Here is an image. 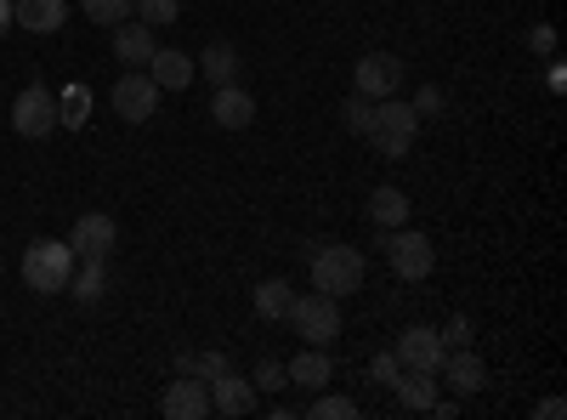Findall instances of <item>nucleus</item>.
<instances>
[{
  "label": "nucleus",
  "instance_id": "nucleus-25",
  "mask_svg": "<svg viewBox=\"0 0 567 420\" xmlns=\"http://www.w3.org/2000/svg\"><path fill=\"white\" fill-rule=\"evenodd\" d=\"M131 18L148 23V29H165L182 18V0H131Z\"/></svg>",
  "mask_w": 567,
  "mask_h": 420
},
{
  "label": "nucleus",
  "instance_id": "nucleus-1",
  "mask_svg": "<svg viewBox=\"0 0 567 420\" xmlns=\"http://www.w3.org/2000/svg\"><path fill=\"white\" fill-rule=\"evenodd\" d=\"M74 245L69 239H34L23 250V285L34 296H63L69 290V278H74Z\"/></svg>",
  "mask_w": 567,
  "mask_h": 420
},
{
  "label": "nucleus",
  "instance_id": "nucleus-19",
  "mask_svg": "<svg viewBox=\"0 0 567 420\" xmlns=\"http://www.w3.org/2000/svg\"><path fill=\"white\" fill-rule=\"evenodd\" d=\"M154 45H159L154 29H148V23H136V18H125V23L114 29V58H120L125 69H142V63L154 58Z\"/></svg>",
  "mask_w": 567,
  "mask_h": 420
},
{
  "label": "nucleus",
  "instance_id": "nucleus-39",
  "mask_svg": "<svg viewBox=\"0 0 567 420\" xmlns=\"http://www.w3.org/2000/svg\"><path fill=\"white\" fill-rule=\"evenodd\" d=\"M18 23H12V0H0V40H7Z\"/></svg>",
  "mask_w": 567,
  "mask_h": 420
},
{
  "label": "nucleus",
  "instance_id": "nucleus-21",
  "mask_svg": "<svg viewBox=\"0 0 567 420\" xmlns=\"http://www.w3.org/2000/svg\"><path fill=\"white\" fill-rule=\"evenodd\" d=\"M74 267H80V273L69 278V296H80L85 307H91V301H103V290H109V262H97V256H80Z\"/></svg>",
  "mask_w": 567,
  "mask_h": 420
},
{
  "label": "nucleus",
  "instance_id": "nucleus-36",
  "mask_svg": "<svg viewBox=\"0 0 567 420\" xmlns=\"http://www.w3.org/2000/svg\"><path fill=\"white\" fill-rule=\"evenodd\" d=\"M561 414H567L561 398H539V403H534V420H561Z\"/></svg>",
  "mask_w": 567,
  "mask_h": 420
},
{
  "label": "nucleus",
  "instance_id": "nucleus-31",
  "mask_svg": "<svg viewBox=\"0 0 567 420\" xmlns=\"http://www.w3.org/2000/svg\"><path fill=\"white\" fill-rule=\"evenodd\" d=\"M437 341H443V352H449V347H471V318H465V313H454V318L443 324V330H437Z\"/></svg>",
  "mask_w": 567,
  "mask_h": 420
},
{
  "label": "nucleus",
  "instance_id": "nucleus-26",
  "mask_svg": "<svg viewBox=\"0 0 567 420\" xmlns=\"http://www.w3.org/2000/svg\"><path fill=\"white\" fill-rule=\"evenodd\" d=\"M85 120H91V91L85 85H69L63 98H58V125H74L80 131Z\"/></svg>",
  "mask_w": 567,
  "mask_h": 420
},
{
  "label": "nucleus",
  "instance_id": "nucleus-12",
  "mask_svg": "<svg viewBox=\"0 0 567 420\" xmlns=\"http://www.w3.org/2000/svg\"><path fill=\"white\" fill-rule=\"evenodd\" d=\"M256 381H245L239 369H221V376L210 381V414H227V420H239V414H250L256 409Z\"/></svg>",
  "mask_w": 567,
  "mask_h": 420
},
{
  "label": "nucleus",
  "instance_id": "nucleus-16",
  "mask_svg": "<svg viewBox=\"0 0 567 420\" xmlns=\"http://www.w3.org/2000/svg\"><path fill=\"white\" fill-rule=\"evenodd\" d=\"M194 58L187 52H176V45H154V58H148V80L159 85V91H187L194 85Z\"/></svg>",
  "mask_w": 567,
  "mask_h": 420
},
{
  "label": "nucleus",
  "instance_id": "nucleus-6",
  "mask_svg": "<svg viewBox=\"0 0 567 420\" xmlns=\"http://www.w3.org/2000/svg\"><path fill=\"white\" fill-rule=\"evenodd\" d=\"M12 131L29 136V143H40V136H52L58 131V91H45L40 80L23 85L18 98H12Z\"/></svg>",
  "mask_w": 567,
  "mask_h": 420
},
{
  "label": "nucleus",
  "instance_id": "nucleus-35",
  "mask_svg": "<svg viewBox=\"0 0 567 420\" xmlns=\"http://www.w3.org/2000/svg\"><path fill=\"white\" fill-rule=\"evenodd\" d=\"M550 69H545V85H550V98H561L567 91V69H561V58H545Z\"/></svg>",
  "mask_w": 567,
  "mask_h": 420
},
{
  "label": "nucleus",
  "instance_id": "nucleus-38",
  "mask_svg": "<svg viewBox=\"0 0 567 420\" xmlns=\"http://www.w3.org/2000/svg\"><path fill=\"white\" fill-rule=\"evenodd\" d=\"M171 369H176V376H194V352H187V347H182V352L171 358Z\"/></svg>",
  "mask_w": 567,
  "mask_h": 420
},
{
  "label": "nucleus",
  "instance_id": "nucleus-30",
  "mask_svg": "<svg viewBox=\"0 0 567 420\" xmlns=\"http://www.w3.org/2000/svg\"><path fill=\"white\" fill-rule=\"evenodd\" d=\"M221 369H233V358H227L221 347H210V352H194V376H199L205 387H210V381L221 376Z\"/></svg>",
  "mask_w": 567,
  "mask_h": 420
},
{
  "label": "nucleus",
  "instance_id": "nucleus-14",
  "mask_svg": "<svg viewBox=\"0 0 567 420\" xmlns=\"http://www.w3.org/2000/svg\"><path fill=\"white\" fill-rule=\"evenodd\" d=\"M392 392H398V409H409V414H425V409L437 403L443 381H437V369H398Z\"/></svg>",
  "mask_w": 567,
  "mask_h": 420
},
{
  "label": "nucleus",
  "instance_id": "nucleus-8",
  "mask_svg": "<svg viewBox=\"0 0 567 420\" xmlns=\"http://www.w3.org/2000/svg\"><path fill=\"white\" fill-rule=\"evenodd\" d=\"M154 109H159V85L142 74V69H125V74L114 80V114H120L125 125H148Z\"/></svg>",
  "mask_w": 567,
  "mask_h": 420
},
{
  "label": "nucleus",
  "instance_id": "nucleus-33",
  "mask_svg": "<svg viewBox=\"0 0 567 420\" xmlns=\"http://www.w3.org/2000/svg\"><path fill=\"white\" fill-rule=\"evenodd\" d=\"M528 52H539V58H556V29H550V23L528 29Z\"/></svg>",
  "mask_w": 567,
  "mask_h": 420
},
{
  "label": "nucleus",
  "instance_id": "nucleus-28",
  "mask_svg": "<svg viewBox=\"0 0 567 420\" xmlns=\"http://www.w3.org/2000/svg\"><path fill=\"white\" fill-rule=\"evenodd\" d=\"M409 109H414V120H443V114H449L443 85H420L414 98H409Z\"/></svg>",
  "mask_w": 567,
  "mask_h": 420
},
{
  "label": "nucleus",
  "instance_id": "nucleus-34",
  "mask_svg": "<svg viewBox=\"0 0 567 420\" xmlns=\"http://www.w3.org/2000/svg\"><path fill=\"white\" fill-rule=\"evenodd\" d=\"M398 369H403V363H398V352H381V358L369 363V376L381 381V387H392V381H398Z\"/></svg>",
  "mask_w": 567,
  "mask_h": 420
},
{
  "label": "nucleus",
  "instance_id": "nucleus-2",
  "mask_svg": "<svg viewBox=\"0 0 567 420\" xmlns=\"http://www.w3.org/2000/svg\"><path fill=\"white\" fill-rule=\"evenodd\" d=\"M363 273H369V262H363L358 245H318L312 250V290L336 296V301L363 290Z\"/></svg>",
  "mask_w": 567,
  "mask_h": 420
},
{
  "label": "nucleus",
  "instance_id": "nucleus-17",
  "mask_svg": "<svg viewBox=\"0 0 567 420\" xmlns=\"http://www.w3.org/2000/svg\"><path fill=\"white\" fill-rule=\"evenodd\" d=\"M284 376H290V387H301V392H323L329 376H336V363H329V347H301L290 363H284Z\"/></svg>",
  "mask_w": 567,
  "mask_h": 420
},
{
  "label": "nucleus",
  "instance_id": "nucleus-32",
  "mask_svg": "<svg viewBox=\"0 0 567 420\" xmlns=\"http://www.w3.org/2000/svg\"><path fill=\"white\" fill-rule=\"evenodd\" d=\"M284 387H290L284 363H261V369H256V392H284Z\"/></svg>",
  "mask_w": 567,
  "mask_h": 420
},
{
  "label": "nucleus",
  "instance_id": "nucleus-29",
  "mask_svg": "<svg viewBox=\"0 0 567 420\" xmlns=\"http://www.w3.org/2000/svg\"><path fill=\"white\" fill-rule=\"evenodd\" d=\"M369 120H374V103H369V98H358V91H352V98L341 103V125H347L352 136H363V131H369Z\"/></svg>",
  "mask_w": 567,
  "mask_h": 420
},
{
  "label": "nucleus",
  "instance_id": "nucleus-22",
  "mask_svg": "<svg viewBox=\"0 0 567 420\" xmlns=\"http://www.w3.org/2000/svg\"><path fill=\"white\" fill-rule=\"evenodd\" d=\"M369 222L374 227H403L409 222V194L392 188V182H386V188H374L369 194Z\"/></svg>",
  "mask_w": 567,
  "mask_h": 420
},
{
  "label": "nucleus",
  "instance_id": "nucleus-4",
  "mask_svg": "<svg viewBox=\"0 0 567 420\" xmlns=\"http://www.w3.org/2000/svg\"><path fill=\"white\" fill-rule=\"evenodd\" d=\"M381 250H386L392 273L409 278V285L432 278V267H437V245L425 239V233H414V227H381Z\"/></svg>",
  "mask_w": 567,
  "mask_h": 420
},
{
  "label": "nucleus",
  "instance_id": "nucleus-7",
  "mask_svg": "<svg viewBox=\"0 0 567 420\" xmlns=\"http://www.w3.org/2000/svg\"><path fill=\"white\" fill-rule=\"evenodd\" d=\"M403 58L398 52H363L358 69H352V91L369 103H381V98H398V85H403Z\"/></svg>",
  "mask_w": 567,
  "mask_h": 420
},
{
  "label": "nucleus",
  "instance_id": "nucleus-13",
  "mask_svg": "<svg viewBox=\"0 0 567 420\" xmlns=\"http://www.w3.org/2000/svg\"><path fill=\"white\" fill-rule=\"evenodd\" d=\"M210 120L221 131H245L256 120V98L239 85V80H227V85H210Z\"/></svg>",
  "mask_w": 567,
  "mask_h": 420
},
{
  "label": "nucleus",
  "instance_id": "nucleus-10",
  "mask_svg": "<svg viewBox=\"0 0 567 420\" xmlns=\"http://www.w3.org/2000/svg\"><path fill=\"white\" fill-rule=\"evenodd\" d=\"M437 369H443V387H449L454 398H477V392L488 387V363L471 352V347H449Z\"/></svg>",
  "mask_w": 567,
  "mask_h": 420
},
{
  "label": "nucleus",
  "instance_id": "nucleus-27",
  "mask_svg": "<svg viewBox=\"0 0 567 420\" xmlns=\"http://www.w3.org/2000/svg\"><path fill=\"white\" fill-rule=\"evenodd\" d=\"M80 12L97 23V29H120L131 18V0H80Z\"/></svg>",
  "mask_w": 567,
  "mask_h": 420
},
{
  "label": "nucleus",
  "instance_id": "nucleus-11",
  "mask_svg": "<svg viewBox=\"0 0 567 420\" xmlns=\"http://www.w3.org/2000/svg\"><path fill=\"white\" fill-rule=\"evenodd\" d=\"M159 409H165L171 420H210V387H205L199 376H176V381L165 387Z\"/></svg>",
  "mask_w": 567,
  "mask_h": 420
},
{
  "label": "nucleus",
  "instance_id": "nucleus-23",
  "mask_svg": "<svg viewBox=\"0 0 567 420\" xmlns=\"http://www.w3.org/2000/svg\"><path fill=\"white\" fill-rule=\"evenodd\" d=\"M290 307H296V285H290V278H261V285H256V313L261 318H290Z\"/></svg>",
  "mask_w": 567,
  "mask_h": 420
},
{
  "label": "nucleus",
  "instance_id": "nucleus-3",
  "mask_svg": "<svg viewBox=\"0 0 567 420\" xmlns=\"http://www.w3.org/2000/svg\"><path fill=\"white\" fill-rule=\"evenodd\" d=\"M363 136H369V148L381 154V160H403L414 148V136H420V120H414V109L403 98H381Z\"/></svg>",
  "mask_w": 567,
  "mask_h": 420
},
{
  "label": "nucleus",
  "instance_id": "nucleus-37",
  "mask_svg": "<svg viewBox=\"0 0 567 420\" xmlns=\"http://www.w3.org/2000/svg\"><path fill=\"white\" fill-rule=\"evenodd\" d=\"M425 414H437V420H454V414H460V398H443V392H437V403L425 409Z\"/></svg>",
  "mask_w": 567,
  "mask_h": 420
},
{
  "label": "nucleus",
  "instance_id": "nucleus-18",
  "mask_svg": "<svg viewBox=\"0 0 567 420\" xmlns=\"http://www.w3.org/2000/svg\"><path fill=\"white\" fill-rule=\"evenodd\" d=\"M12 23L29 34H58L69 23V0H12Z\"/></svg>",
  "mask_w": 567,
  "mask_h": 420
},
{
  "label": "nucleus",
  "instance_id": "nucleus-5",
  "mask_svg": "<svg viewBox=\"0 0 567 420\" xmlns=\"http://www.w3.org/2000/svg\"><path fill=\"white\" fill-rule=\"evenodd\" d=\"M290 324H296V336H301V347H329L341 336V301L336 296H296V307H290Z\"/></svg>",
  "mask_w": 567,
  "mask_h": 420
},
{
  "label": "nucleus",
  "instance_id": "nucleus-9",
  "mask_svg": "<svg viewBox=\"0 0 567 420\" xmlns=\"http://www.w3.org/2000/svg\"><path fill=\"white\" fill-rule=\"evenodd\" d=\"M69 245H74V256H97V262H109L114 245H120V222H114L109 211H85V216L74 222V233H69Z\"/></svg>",
  "mask_w": 567,
  "mask_h": 420
},
{
  "label": "nucleus",
  "instance_id": "nucleus-24",
  "mask_svg": "<svg viewBox=\"0 0 567 420\" xmlns=\"http://www.w3.org/2000/svg\"><path fill=\"white\" fill-rule=\"evenodd\" d=\"M301 414L307 420H358V403L341 398V392H318L312 403H301Z\"/></svg>",
  "mask_w": 567,
  "mask_h": 420
},
{
  "label": "nucleus",
  "instance_id": "nucleus-20",
  "mask_svg": "<svg viewBox=\"0 0 567 420\" xmlns=\"http://www.w3.org/2000/svg\"><path fill=\"white\" fill-rule=\"evenodd\" d=\"M194 69H199L210 85H227V80H239L245 63H239V45H233V40H210L205 52L194 58Z\"/></svg>",
  "mask_w": 567,
  "mask_h": 420
},
{
  "label": "nucleus",
  "instance_id": "nucleus-15",
  "mask_svg": "<svg viewBox=\"0 0 567 420\" xmlns=\"http://www.w3.org/2000/svg\"><path fill=\"white\" fill-rule=\"evenodd\" d=\"M398 363L403 369H437L443 363V341L432 324H409V330L398 336Z\"/></svg>",
  "mask_w": 567,
  "mask_h": 420
}]
</instances>
